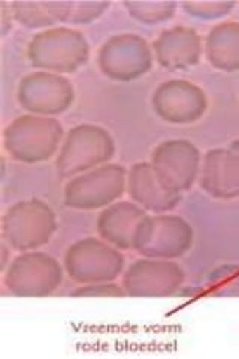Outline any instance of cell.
I'll use <instances>...</instances> for the list:
<instances>
[{"label":"cell","instance_id":"cell-1","mask_svg":"<svg viewBox=\"0 0 239 359\" xmlns=\"http://www.w3.org/2000/svg\"><path fill=\"white\" fill-rule=\"evenodd\" d=\"M64 140L62 123L55 117L25 114L4 130V149L11 159L22 163L47 162L59 153Z\"/></svg>","mask_w":239,"mask_h":359},{"label":"cell","instance_id":"cell-2","mask_svg":"<svg viewBox=\"0 0 239 359\" xmlns=\"http://www.w3.org/2000/svg\"><path fill=\"white\" fill-rule=\"evenodd\" d=\"M116 154V142L108 129L84 123L66 133L55 159L57 175L71 180L79 174L109 163Z\"/></svg>","mask_w":239,"mask_h":359},{"label":"cell","instance_id":"cell-3","mask_svg":"<svg viewBox=\"0 0 239 359\" xmlns=\"http://www.w3.org/2000/svg\"><path fill=\"white\" fill-rule=\"evenodd\" d=\"M27 55L38 71L54 74H75L90 55V45L84 33L72 27H53L32 38Z\"/></svg>","mask_w":239,"mask_h":359},{"label":"cell","instance_id":"cell-4","mask_svg":"<svg viewBox=\"0 0 239 359\" xmlns=\"http://www.w3.org/2000/svg\"><path fill=\"white\" fill-rule=\"evenodd\" d=\"M55 229V212L47 202L38 198L15 202L2 217L4 241L21 253L38 250L48 244Z\"/></svg>","mask_w":239,"mask_h":359},{"label":"cell","instance_id":"cell-5","mask_svg":"<svg viewBox=\"0 0 239 359\" xmlns=\"http://www.w3.org/2000/svg\"><path fill=\"white\" fill-rule=\"evenodd\" d=\"M123 269L124 256L120 249L102 238L78 240L64 255V271L79 285L116 282Z\"/></svg>","mask_w":239,"mask_h":359},{"label":"cell","instance_id":"cell-6","mask_svg":"<svg viewBox=\"0 0 239 359\" xmlns=\"http://www.w3.org/2000/svg\"><path fill=\"white\" fill-rule=\"evenodd\" d=\"M128 170L118 163H105L79 174L64 186V204L75 210L107 208L126 192Z\"/></svg>","mask_w":239,"mask_h":359},{"label":"cell","instance_id":"cell-7","mask_svg":"<svg viewBox=\"0 0 239 359\" xmlns=\"http://www.w3.org/2000/svg\"><path fill=\"white\" fill-rule=\"evenodd\" d=\"M63 282V268L55 257L43 252H22L4 271V285L11 295L50 297Z\"/></svg>","mask_w":239,"mask_h":359},{"label":"cell","instance_id":"cell-8","mask_svg":"<svg viewBox=\"0 0 239 359\" xmlns=\"http://www.w3.org/2000/svg\"><path fill=\"white\" fill-rule=\"evenodd\" d=\"M195 241L191 224L177 215H148L136 232L133 249L144 257L174 261L184 256Z\"/></svg>","mask_w":239,"mask_h":359},{"label":"cell","instance_id":"cell-9","mask_svg":"<svg viewBox=\"0 0 239 359\" xmlns=\"http://www.w3.org/2000/svg\"><path fill=\"white\" fill-rule=\"evenodd\" d=\"M153 48L135 33H121L104 42L97 53L99 69L116 81H133L150 72Z\"/></svg>","mask_w":239,"mask_h":359},{"label":"cell","instance_id":"cell-10","mask_svg":"<svg viewBox=\"0 0 239 359\" xmlns=\"http://www.w3.org/2000/svg\"><path fill=\"white\" fill-rule=\"evenodd\" d=\"M150 162L163 186L172 194L183 195L199 180L202 154L191 141L175 138L158 144Z\"/></svg>","mask_w":239,"mask_h":359},{"label":"cell","instance_id":"cell-11","mask_svg":"<svg viewBox=\"0 0 239 359\" xmlns=\"http://www.w3.org/2000/svg\"><path fill=\"white\" fill-rule=\"evenodd\" d=\"M17 97L29 114L54 117L74 105L75 88L64 75L36 71L21 78Z\"/></svg>","mask_w":239,"mask_h":359},{"label":"cell","instance_id":"cell-12","mask_svg":"<svg viewBox=\"0 0 239 359\" xmlns=\"http://www.w3.org/2000/svg\"><path fill=\"white\" fill-rule=\"evenodd\" d=\"M184 278L183 268L177 262L142 257L124 271L121 286L128 297L163 298L177 294Z\"/></svg>","mask_w":239,"mask_h":359},{"label":"cell","instance_id":"cell-13","mask_svg":"<svg viewBox=\"0 0 239 359\" xmlns=\"http://www.w3.org/2000/svg\"><path fill=\"white\" fill-rule=\"evenodd\" d=\"M153 109L170 125H191L199 121L208 109V97L195 83L168 80L153 93Z\"/></svg>","mask_w":239,"mask_h":359},{"label":"cell","instance_id":"cell-14","mask_svg":"<svg viewBox=\"0 0 239 359\" xmlns=\"http://www.w3.org/2000/svg\"><path fill=\"white\" fill-rule=\"evenodd\" d=\"M156 62L168 71H184L196 66L203 54L199 33L186 26H174L163 30L153 42Z\"/></svg>","mask_w":239,"mask_h":359},{"label":"cell","instance_id":"cell-15","mask_svg":"<svg viewBox=\"0 0 239 359\" xmlns=\"http://www.w3.org/2000/svg\"><path fill=\"white\" fill-rule=\"evenodd\" d=\"M128 194L146 212L163 215L181 202V195L168 190L157 177L151 162H136L128 171Z\"/></svg>","mask_w":239,"mask_h":359},{"label":"cell","instance_id":"cell-16","mask_svg":"<svg viewBox=\"0 0 239 359\" xmlns=\"http://www.w3.org/2000/svg\"><path fill=\"white\" fill-rule=\"evenodd\" d=\"M199 183L215 199L239 198V156L227 149H211L203 156Z\"/></svg>","mask_w":239,"mask_h":359},{"label":"cell","instance_id":"cell-17","mask_svg":"<svg viewBox=\"0 0 239 359\" xmlns=\"http://www.w3.org/2000/svg\"><path fill=\"white\" fill-rule=\"evenodd\" d=\"M148 212L133 201H117L100 211L96 222L99 237L120 250L133 249L136 232Z\"/></svg>","mask_w":239,"mask_h":359},{"label":"cell","instance_id":"cell-18","mask_svg":"<svg viewBox=\"0 0 239 359\" xmlns=\"http://www.w3.org/2000/svg\"><path fill=\"white\" fill-rule=\"evenodd\" d=\"M205 55L212 67L223 72L239 71V22L223 21L205 39Z\"/></svg>","mask_w":239,"mask_h":359},{"label":"cell","instance_id":"cell-19","mask_svg":"<svg viewBox=\"0 0 239 359\" xmlns=\"http://www.w3.org/2000/svg\"><path fill=\"white\" fill-rule=\"evenodd\" d=\"M72 2H13L11 9L17 22L27 29H53L69 21Z\"/></svg>","mask_w":239,"mask_h":359},{"label":"cell","instance_id":"cell-20","mask_svg":"<svg viewBox=\"0 0 239 359\" xmlns=\"http://www.w3.org/2000/svg\"><path fill=\"white\" fill-rule=\"evenodd\" d=\"M205 290L215 298H239V265L224 264L208 274Z\"/></svg>","mask_w":239,"mask_h":359},{"label":"cell","instance_id":"cell-21","mask_svg":"<svg viewBox=\"0 0 239 359\" xmlns=\"http://www.w3.org/2000/svg\"><path fill=\"white\" fill-rule=\"evenodd\" d=\"M129 15L146 26L166 22L175 15L178 4L175 2H124Z\"/></svg>","mask_w":239,"mask_h":359},{"label":"cell","instance_id":"cell-22","mask_svg":"<svg viewBox=\"0 0 239 359\" xmlns=\"http://www.w3.org/2000/svg\"><path fill=\"white\" fill-rule=\"evenodd\" d=\"M235 2H184L181 8L186 11V14L199 20H220L229 15Z\"/></svg>","mask_w":239,"mask_h":359},{"label":"cell","instance_id":"cell-23","mask_svg":"<svg viewBox=\"0 0 239 359\" xmlns=\"http://www.w3.org/2000/svg\"><path fill=\"white\" fill-rule=\"evenodd\" d=\"M109 2H72L69 21L71 25H90L109 8Z\"/></svg>","mask_w":239,"mask_h":359},{"label":"cell","instance_id":"cell-24","mask_svg":"<svg viewBox=\"0 0 239 359\" xmlns=\"http://www.w3.org/2000/svg\"><path fill=\"white\" fill-rule=\"evenodd\" d=\"M71 297L81 298H123L128 297L123 286L116 282L105 283H93V285H81L71 292Z\"/></svg>","mask_w":239,"mask_h":359},{"label":"cell","instance_id":"cell-25","mask_svg":"<svg viewBox=\"0 0 239 359\" xmlns=\"http://www.w3.org/2000/svg\"><path fill=\"white\" fill-rule=\"evenodd\" d=\"M0 8H2V13H0V20H2V26H0V27H2V36L5 38L8 35V32L14 27L13 21L15 18H14V14H13V9H11V4L2 2Z\"/></svg>","mask_w":239,"mask_h":359},{"label":"cell","instance_id":"cell-26","mask_svg":"<svg viewBox=\"0 0 239 359\" xmlns=\"http://www.w3.org/2000/svg\"><path fill=\"white\" fill-rule=\"evenodd\" d=\"M0 249H2V252H0V253H2V261H0V264H2V265H0V268H2V273H4L5 269L8 268V265L11 264V261L8 259V256H9V252L13 249H11V247L5 241H2V247H0Z\"/></svg>","mask_w":239,"mask_h":359},{"label":"cell","instance_id":"cell-27","mask_svg":"<svg viewBox=\"0 0 239 359\" xmlns=\"http://www.w3.org/2000/svg\"><path fill=\"white\" fill-rule=\"evenodd\" d=\"M229 149H231L232 151H235V153L239 156V138H236V140H233V141L231 142Z\"/></svg>","mask_w":239,"mask_h":359}]
</instances>
